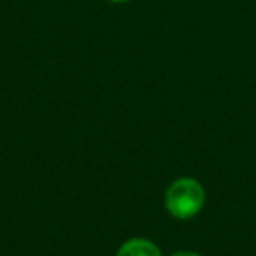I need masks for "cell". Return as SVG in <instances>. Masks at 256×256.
Masks as SVG:
<instances>
[{"instance_id": "4", "label": "cell", "mask_w": 256, "mask_h": 256, "mask_svg": "<svg viewBox=\"0 0 256 256\" xmlns=\"http://www.w3.org/2000/svg\"><path fill=\"white\" fill-rule=\"evenodd\" d=\"M110 2H116V4H123V2H128V0H110Z\"/></svg>"}, {"instance_id": "2", "label": "cell", "mask_w": 256, "mask_h": 256, "mask_svg": "<svg viewBox=\"0 0 256 256\" xmlns=\"http://www.w3.org/2000/svg\"><path fill=\"white\" fill-rule=\"evenodd\" d=\"M118 256H162L156 244L146 238H132L126 240L118 251Z\"/></svg>"}, {"instance_id": "1", "label": "cell", "mask_w": 256, "mask_h": 256, "mask_svg": "<svg viewBox=\"0 0 256 256\" xmlns=\"http://www.w3.org/2000/svg\"><path fill=\"white\" fill-rule=\"evenodd\" d=\"M206 202L202 184L192 178H182L172 182L165 195L167 210L178 220H190L200 212Z\"/></svg>"}, {"instance_id": "3", "label": "cell", "mask_w": 256, "mask_h": 256, "mask_svg": "<svg viewBox=\"0 0 256 256\" xmlns=\"http://www.w3.org/2000/svg\"><path fill=\"white\" fill-rule=\"evenodd\" d=\"M172 256H202V254H196V252H190V251H182V252H176Z\"/></svg>"}]
</instances>
